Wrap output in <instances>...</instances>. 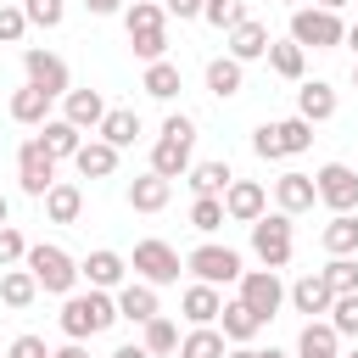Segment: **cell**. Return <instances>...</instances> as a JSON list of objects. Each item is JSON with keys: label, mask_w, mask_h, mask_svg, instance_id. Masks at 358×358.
Here are the masks:
<instances>
[{"label": "cell", "mask_w": 358, "mask_h": 358, "mask_svg": "<svg viewBox=\"0 0 358 358\" xmlns=\"http://www.w3.org/2000/svg\"><path fill=\"white\" fill-rule=\"evenodd\" d=\"M229 218H224V196H196L190 201V229H201V235H218Z\"/></svg>", "instance_id": "38"}, {"label": "cell", "mask_w": 358, "mask_h": 358, "mask_svg": "<svg viewBox=\"0 0 358 358\" xmlns=\"http://www.w3.org/2000/svg\"><path fill=\"white\" fill-rule=\"evenodd\" d=\"M229 162L224 157H213V162H190V173H185V185H190V196H224L229 190Z\"/></svg>", "instance_id": "32"}, {"label": "cell", "mask_w": 358, "mask_h": 358, "mask_svg": "<svg viewBox=\"0 0 358 358\" xmlns=\"http://www.w3.org/2000/svg\"><path fill=\"white\" fill-rule=\"evenodd\" d=\"M22 17H28V28H62L67 6L62 0H22Z\"/></svg>", "instance_id": "43"}, {"label": "cell", "mask_w": 358, "mask_h": 358, "mask_svg": "<svg viewBox=\"0 0 358 358\" xmlns=\"http://www.w3.org/2000/svg\"><path fill=\"white\" fill-rule=\"evenodd\" d=\"M22 257H28V241L17 224H6L0 229V268H22Z\"/></svg>", "instance_id": "45"}, {"label": "cell", "mask_w": 358, "mask_h": 358, "mask_svg": "<svg viewBox=\"0 0 358 358\" xmlns=\"http://www.w3.org/2000/svg\"><path fill=\"white\" fill-rule=\"evenodd\" d=\"M28 34V17H22V6L17 0H0V45H17Z\"/></svg>", "instance_id": "44"}, {"label": "cell", "mask_w": 358, "mask_h": 358, "mask_svg": "<svg viewBox=\"0 0 358 358\" xmlns=\"http://www.w3.org/2000/svg\"><path fill=\"white\" fill-rule=\"evenodd\" d=\"M162 140L196 145V117H190V112H168V117H162Z\"/></svg>", "instance_id": "46"}, {"label": "cell", "mask_w": 358, "mask_h": 358, "mask_svg": "<svg viewBox=\"0 0 358 358\" xmlns=\"http://www.w3.org/2000/svg\"><path fill=\"white\" fill-rule=\"evenodd\" d=\"M336 336H358V291H347V296H336L330 302V319H324Z\"/></svg>", "instance_id": "42"}, {"label": "cell", "mask_w": 358, "mask_h": 358, "mask_svg": "<svg viewBox=\"0 0 358 358\" xmlns=\"http://www.w3.org/2000/svg\"><path fill=\"white\" fill-rule=\"evenodd\" d=\"M347 39V22L336 11H319V6H296L291 11V45L302 50H336Z\"/></svg>", "instance_id": "7"}, {"label": "cell", "mask_w": 358, "mask_h": 358, "mask_svg": "<svg viewBox=\"0 0 358 358\" xmlns=\"http://www.w3.org/2000/svg\"><path fill=\"white\" fill-rule=\"evenodd\" d=\"M17 185H22V196H34V201L56 185V162L45 157L39 140H22V145H17Z\"/></svg>", "instance_id": "11"}, {"label": "cell", "mask_w": 358, "mask_h": 358, "mask_svg": "<svg viewBox=\"0 0 358 358\" xmlns=\"http://www.w3.org/2000/svg\"><path fill=\"white\" fill-rule=\"evenodd\" d=\"M252 151H257L263 162H280V157H285V151H280V134H274V123H257V129H252Z\"/></svg>", "instance_id": "47"}, {"label": "cell", "mask_w": 358, "mask_h": 358, "mask_svg": "<svg viewBox=\"0 0 358 358\" xmlns=\"http://www.w3.org/2000/svg\"><path fill=\"white\" fill-rule=\"evenodd\" d=\"M73 168H78V179H112V173H117V151H112L106 140H95V134H90V140L78 145Z\"/></svg>", "instance_id": "29"}, {"label": "cell", "mask_w": 358, "mask_h": 358, "mask_svg": "<svg viewBox=\"0 0 358 358\" xmlns=\"http://www.w3.org/2000/svg\"><path fill=\"white\" fill-rule=\"evenodd\" d=\"M123 28H129V45L140 62H162L168 56V11L162 0H134L123 11Z\"/></svg>", "instance_id": "3"}, {"label": "cell", "mask_w": 358, "mask_h": 358, "mask_svg": "<svg viewBox=\"0 0 358 358\" xmlns=\"http://www.w3.org/2000/svg\"><path fill=\"white\" fill-rule=\"evenodd\" d=\"M274 134H280V151H285V157H302V151L313 145V123H302V117H280Z\"/></svg>", "instance_id": "39"}, {"label": "cell", "mask_w": 358, "mask_h": 358, "mask_svg": "<svg viewBox=\"0 0 358 358\" xmlns=\"http://www.w3.org/2000/svg\"><path fill=\"white\" fill-rule=\"evenodd\" d=\"M268 213V185H257V179H229V190H224V218L229 224H257Z\"/></svg>", "instance_id": "12"}, {"label": "cell", "mask_w": 358, "mask_h": 358, "mask_svg": "<svg viewBox=\"0 0 358 358\" xmlns=\"http://www.w3.org/2000/svg\"><path fill=\"white\" fill-rule=\"evenodd\" d=\"M341 45H352V50H358V22H347V39H341Z\"/></svg>", "instance_id": "56"}, {"label": "cell", "mask_w": 358, "mask_h": 358, "mask_svg": "<svg viewBox=\"0 0 358 358\" xmlns=\"http://www.w3.org/2000/svg\"><path fill=\"white\" fill-rule=\"evenodd\" d=\"M6 358H50V347H45V336H34V330H22L11 347H6Z\"/></svg>", "instance_id": "48"}, {"label": "cell", "mask_w": 358, "mask_h": 358, "mask_svg": "<svg viewBox=\"0 0 358 358\" xmlns=\"http://www.w3.org/2000/svg\"><path fill=\"white\" fill-rule=\"evenodd\" d=\"M341 358H358V352H341Z\"/></svg>", "instance_id": "60"}, {"label": "cell", "mask_w": 358, "mask_h": 358, "mask_svg": "<svg viewBox=\"0 0 358 358\" xmlns=\"http://www.w3.org/2000/svg\"><path fill=\"white\" fill-rule=\"evenodd\" d=\"M50 358H90V347H84V341H62Z\"/></svg>", "instance_id": "51"}, {"label": "cell", "mask_w": 358, "mask_h": 358, "mask_svg": "<svg viewBox=\"0 0 358 358\" xmlns=\"http://www.w3.org/2000/svg\"><path fill=\"white\" fill-rule=\"evenodd\" d=\"M140 90L151 95V101H173L179 90H185V73H179V62H145V78H140Z\"/></svg>", "instance_id": "31"}, {"label": "cell", "mask_w": 358, "mask_h": 358, "mask_svg": "<svg viewBox=\"0 0 358 358\" xmlns=\"http://www.w3.org/2000/svg\"><path fill=\"white\" fill-rule=\"evenodd\" d=\"M319 246L330 257H358V213H330V224L319 229Z\"/></svg>", "instance_id": "28"}, {"label": "cell", "mask_w": 358, "mask_h": 358, "mask_svg": "<svg viewBox=\"0 0 358 358\" xmlns=\"http://www.w3.org/2000/svg\"><path fill=\"white\" fill-rule=\"evenodd\" d=\"M313 6H319V11H336V17H341V6H352V0H313Z\"/></svg>", "instance_id": "55"}, {"label": "cell", "mask_w": 358, "mask_h": 358, "mask_svg": "<svg viewBox=\"0 0 358 358\" xmlns=\"http://www.w3.org/2000/svg\"><path fill=\"white\" fill-rule=\"evenodd\" d=\"M201 78H207V95H218V101H235V95L246 90V67H241L235 56H213Z\"/></svg>", "instance_id": "25"}, {"label": "cell", "mask_w": 358, "mask_h": 358, "mask_svg": "<svg viewBox=\"0 0 358 358\" xmlns=\"http://www.w3.org/2000/svg\"><path fill=\"white\" fill-rule=\"evenodd\" d=\"M22 78H28L34 90H45L50 101H62V95L73 90V73H67V62H62L56 50H39V45H28V50H22Z\"/></svg>", "instance_id": "8"}, {"label": "cell", "mask_w": 358, "mask_h": 358, "mask_svg": "<svg viewBox=\"0 0 358 358\" xmlns=\"http://www.w3.org/2000/svg\"><path fill=\"white\" fill-rule=\"evenodd\" d=\"M162 11L179 17V22H196V17H201V0H162Z\"/></svg>", "instance_id": "49"}, {"label": "cell", "mask_w": 358, "mask_h": 358, "mask_svg": "<svg viewBox=\"0 0 358 358\" xmlns=\"http://www.w3.org/2000/svg\"><path fill=\"white\" fill-rule=\"evenodd\" d=\"M352 84H358V62H352Z\"/></svg>", "instance_id": "59"}, {"label": "cell", "mask_w": 358, "mask_h": 358, "mask_svg": "<svg viewBox=\"0 0 358 358\" xmlns=\"http://www.w3.org/2000/svg\"><path fill=\"white\" fill-rule=\"evenodd\" d=\"M268 67H274L285 84H302V73H308V50L291 45V39H280V45H268Z\"/></svg>", "instance_id": "37"}, {"label": "cell", "mask_w": 358, "mask_h": 358, "mask_svg": "<svg viewBox=\"0 0 358 358\" xmlns=\"http://www.w3.org/2000/svg\"><path fill=\"white\" fill-rule=\"evenodd\" d=\"M112 358H151V352H145V347H140V341H123V347H117V352H112Z\"/></svg>", "instance_id": "52"}, {"label": "cell", "mask_w": 358, "mask_h": 358, "mask_svg": "<svg viewBox=\"0 0 358 358\" xmlns=\"http://www.w3.org/2000/svg\"><path fill=\"white\" fill-rule=\"evenodd\" d=\"M112 302H117V319H129V324H145V319L162 313L157 308V285H145V280H123L112 291Z\"/></svg>", "instance_id": "17"}, {"label": "cell", "mask_w": 358, "mask_h": 358, "mask_svg": "<svg viewBox=\"0 0 358 358\" xmlns=\"http://www.w3.org/2000/svg\"><path fill=\"white\" fill-rule=\"evenodd\" d=\"M235 285H241V302H246V308H252L263 324H268V319L285 308V280H280L274 268H246Z\"/></svg>", "instance_id": "9"}, {"label": "cell", "mask_w": 358, "mask_h": 358, "mask_svg": "<svg viewBox=\"0 0 358 358\" xmlns=\"http://www.w3.org/2000/svg\"><path fill=\"white\" fill-rule=\"evenodd\" d=\"M179 313H185V324H190V330H196V324H218V313H224V291H213V285L190 280V285H185V296H179Z\"/></svg>", "instance_id": "19"}, {"label": "cell", "mask_w": 358, "mask_h": 358, "mask_svg": "<svg viewBox=\"0 0 358 358\" xmlns=\"http://www.w3.org/2000/svg\"><path fill=\"white\" fill-rule=\"evenodd\" d=\"M201 22H213V28H235V22H246V6L241 0H201Z\"/></svg>", "instance_id": "41"}, {"label": "cell", "mask_w": 358, "mask_h": 358, "mask_svg": "<svg viewBox=\"0 0 358 358\" xmlns=\"http://www.w3.org/2000/svg\"><path fill=\"white\" fill-rule=\"evenodd\" d=\"M140 347H145L151 358H168V352H179V324H173L168 313L145 319V324H140Z\"/></svg>", "instance_id": "36"}, {"label": "cell", "mask_w": 358, "mask_h": 358, "mask_svg": "<svg viewBox=\"0 0 358 358\" xmlns=\"http://www.w3.org/2000/svg\"><path fill=\"white\" fill-rule=\"evenodd\" d=\"M224 358H263V347H229Z\"/></svg>", "instance_id": "53"}, {"label": "cell", "mask_w": 358, "mask_h": 358, "mask_svg": "<svg viewBox=\"0 0 358 358\" xmlns=\"http://www.w3.org/2000/svg\"><path fill=\"white\" fill-rule=\"evenodd\" d=\"M313 190H319V201H324L330 213H358V168L324 162V168L313 173Z\"/></svg>", "instance_id": "10"}, {"label": "cell", "mask_w": 358, "mask_h": 358, "mask_svg": "<svg viewBox=\"0 0 358 358\" xmlns=\"http://www.w3.org/2000/svg\"><path fill=\"white\" fill-rule=\"evenodd\" d=\"M84 11L90 17H112V11H123V0H84Z\"/></svg>", "instance_id": "50"}, {"label": "cell", "mask_w": 358, "mask_h": 358, "mask_svg": "<svg viewBox=\"0 0 358 358\" xmlns=\"http://www.w3.org/2000/svg\"><path fill=\"white\" fill-rule=\"evenodd\" d=\"M62 117H67L78 134H95V129H101V117H106L101 90H67V95H62Z\"/></svg>", "instance_id": "18"}, {"label": "cell", "mask_w": 358, "mask_h": 358, "mask_svg": "<svg viewBox=\"0 0 358 358\" xmlns=\"http://www.w3.org/2000/svg\"><path fill=\"white\" fill-rule=\"evenodd\" d=\"M6 224H11V196L0 190V229H6Z\"/></svg>", "instance_id": "54"}, {"label": "cell", "mask_w": 358, "mask_h": 358, "mask_svg": "<svg viewBox=\"0 0 358 358\" xmlns=\"http://www.w3.org/2000/svg\"><path fill=\"white\" fill-rule=\"evenodd\" d=\"M263 358H291V352H280V347H263Z\"/></svg>", "instance_id": "57"}, {"label": "cell", "mask_w": 358, "mask_h": 358, "mask_svg": "<svg viewBox=\"0 0 358 358\" xmlns=\"http://www.w3.org/2000/svg\"><path fill=\"white\" fill-rule=\"evenodd\" d=\"M252 229V257L263 263V268H285L291 263V252H296V235H291V218L285 213H263L257 224H246Z\"/></svg>", "instance_id": "5"}, {"label": "cell", "mask_w": 358, "mask_h": 358, "mask_svg": "<svg viewBox=\"0 0 358 358\" xmlns=\"http://www.w3.org/2000/svg\"><path fill=\"white\" fill-rule=\"evenodd\" d=\"M313 201H319V190H313V173H280L274 179V213H285V218H302V213H313Z\"/></svg>", "instance_id": "14"}, {"label": "cell", "mask_w": 358, "mask_h": 358, "mask_svg": "<svg viewBox=\"0 0 358 358\" xmlns=\"http://www.w3.org/2000/svg\"><path fill=\"white\" fill-rule=\"evenodd\" d=\"M296 117H302V123H330V117H336V90H330L324 78H302V90H296Z\"/></svg>", "instance_id": "22"}, {"label": "cell", "mask_w": 358, "mask_h": 358, "mask_svg": "<svg viewBox=\"0 0 358 358\" xmlns=\"http://www.w3.org/2000/svg\"><path fill=\"white\" fill-rule=\"evenodd\" d=\"M319 274H324V285H330L336 296H347V291H358V257H330V263H324Z\"/></svg>", "instance_id": "40"}, {"label": "cell", "mask_w": 358, "mask_h": 358, "mask_svg": "<svg viewBox=\"0 0 358 358\" xmlns=\"http://www.w3.org/2000/svg\"><path fill=\"white\" fill-rule=\"evenodd\" d=\"M129 268H134V280H145V285H179V274H185V257H179V246H168V241L145 235V241H134V257H129Z\"/></svg>", "instance_id": "6"}, {"label": "cell", "mask_w": 358, "mask_h": 358, "mask_svg": "<svg viewBox=\"0 0 358 358\" xmlns=\"http://www.w3.org/2000/svg\"><path fill=\"white\" fill-rule=\"evenodd\" d=\"M218 330H224V341H229V347H252V336L263 330V319H257V313H252V308L235 296V302H224V313H218Z\"/></svg>", "instance_id": "27"}, {"label": "cell", "mask_w": 358, "mask_h": 358, "mask_svg": "<svg viewBox=\"0 0 358 358\" xmlns=\"http://www.w3.org/2000/svg\"><path fill=\"white\" fill-rule=\"evenodd\" d=\"M280 6H291V11H296V6H308V0H280Z\"/></svg>", "instance_id": "58"}, {"label": "cell", "mask_w": 358, "mask_h": 358, "mask_svg": "<svg viewBox=\"0 0 358 358\" xmlns=\"http://www.w3.org/2000/svg\"><path fill=\"white\" fill-rule=\"evenodd\" d=\"M34 140L45 145V157H50V162H73V157H78V145H84V134H78L67 117H50V123H45Z\"/></svg>", "instance_id": "26"}, {"label": "cell", "mask_w": 358, "mask_h": 358, "mask_svg": "<svg viewBox=\"0 0 358 358\" xmlns=\"http://www.w3.org/2000/svg\"><path fill=\"white\" fill-rule=\"evenodd\" d=\"M168 201H173V185H168V179H157L151 168L129 185V207H134V213H162Z\"/></svg>", "instance_id": "33"}, {"label": "cell", "mask_w": 358, "mask_h": 358, "mask_svg": "<svg viewBox=\"0 0 358 358\" xmlns=\"http://www.w3.org/2000/svg\"><path fill=\"white\" fill-rule=\"evenodd\" d=\"M140 134H145V123H140V112H134V106H106V117H101V129H95V140H106L112 151L134 145Z\"/></svg>", "instance_id": "20"}, {"label": "cell", "mask_w": 358, "mask_h": 358, "mask_svg": "<svg viewBox=\"0 0 358 358\" xmlns=\"http://www.w3.org/2000/svg\"><path fill=\"white\" fill-rule=\"evenodd\" d=\"M34 296H39V285H34V274H28V268H0V302H6L11 313L34 308Z\"/></svg>", "instance_id": "35"}, {"label": "cell", "mask_w": 358, "mask_h": 358, "mask_svg": "<svg viewBox=\"0 0 358 358\" xmlns=\"http://www.w3.org/2000/svg\"><path fill=\"white\" fill-rule=\"evenodd\" d=\"M78 280H90V291H117L129 280V257L112 252V246H95L84 263H78Z\"/></svg>", "instance_id": "13"}, {"label": "cell", "mask_w": 358, "mask_h": 358, "mask_svg": "<svg viewBox=\"0 0 358 358\" xmlns=\"http://www.w3.org/2000/svg\"><path fill=\"white\" fill-rule=\"evenodd\" d=\"M224 352H229V341L218 324H196L179 336V358H224Z\"/></svg>", "instance_id": "34"}, {"label": "cell", "mask_w": 358, "mask_h": 358, "mask_svg": "<svg viewBox=\"0 0 358 358\" xmlns=\"http://www.w3.org/2000/svg\"><path fill=\"white\" fill-rule=\"evenodd\" d=\"M56 324L67 341H90V336L117 324V302H112V291H73V296H62Z\"/></svg>", "instance_id": "1"}, {"label": "cell", "mask_w": 358, "mask_h": 358, "mask_svg": "<svg viewBox=\"0 0 358 358\" xmlns=\"http://www.w3.org/2000/svg\"><path fill=\"white\" fill-rule=\"evenodd\" d=\"M190 162H196V145H179V140H162V134H157V145H151V173H157V179L173 185V179L190 173Z\"/></svg>", "instance_id": "24"}, {"label": "cell", "mask_w": 358, "mask_h": 358, "mask_svg": "<svg viewBox=\"0 0 358 358\" xmlns=\"http://www.w3.org/2000/svg\"><path fill=\"white\" fill-rule=\"evenodd\" d=\"M185 274H196L201 285L224 291V285H235V280L246 274V263H241V252H235V246L201 241V246H190V252H185Z\"/></svg>", "instance_id": "4"}, {"label": "cell", "mask_w": 358, "mask_h": 358, "mask_svg": "<svg viewBox=\"0 0 358 358\" xmlns=\"http://www.w3.org/2000/svg\"><path fill=\"white\" fill-rule=\"evenodd\" d=\"M0 358H6V347H0Z\"/></svg>", "instance_id": "61"}, {"label": "cell", "mask_w": 358, "mask_h": 358, "mask_svg": "<svg viewBox=\"0 0 358 358\" xmlns=\"http://www.w3.org/2000/svg\"><path fill=\"white\" fill-rule=\"evenodd\" d=\"M285 302H291L296 313H308V319H319V313H330V302H336V291L324 285V274H319V268H308V274H296V280L285 285Z\"/></svg>", "instance_id": "15"}, {"label": "cell", "mask_w": 358, "mask_h": 358, "mask_svg": "<svg viewBox=\"0 0 358 358\" xmlns=\"http://www.w3.org/2000/svg\"><path fill=\"white\" fill-rule=\"evenodd\" d=\"M39 201H45V218H50V224H78V213H84V185H78V179H56Z\"/></svg>", "instance_id": "21"}, {"label": "cell", "mask_w": 358, "mask_h": 358, "mask_svg": "<svg viewBox=\"0 0 358 358\" xmlns=\"http://www.w3.org/2000/svg\"><path fill=\"white\" fill-rule=\"evenodd\" d=\"M6 112H11V123H22V129H45V123H50V95L34 90V84H22V90H11Z\"/></svg>", "instance_id": "23"}, {"label": "cell", "mask_w": 358, "mask_h": 358, "mask_svg": "<svg viewBox=\"0 0 358 358\" xmlns=\"http://www.w3.org/2000/svg\"><path fill=\"white\" fill-rule=\"evenodd\" d=\"M224 45H229L224 56H235V62L246 67V62H263L274 39H268V22H257V17H246V22H235V28H229V39H224Z\"/></svg>", "instance_id": "16"}, {"label": "cell", "mask_w": 358, "mask_h": 358, "mask_svg": "<svg viewBox=\"0 0 358 358\" xmlns=\"http://www.w3.org/2000/svg\"><path fill=\"white\" fill-rule=\"evenodd\" d=\"M22 268H28L34 285L50 291V296H73V291H78V257H73L67 246H56V241H34L28 257H22Z\"/></svg>", "instance_id": "2"}, {"label": "cell", "mask_w": 358, "mask_h": 358, "mask_svg": "<svg viewBox=\"0 0 358 358\" xmlns=\"http://www.w3.org/2000/svg\"><path fill=\"white\" fill-rule=\"evenodd\" d=\"M291 358H341V336L324 324V319H308L302 336H296V352Z\"/></svg>", "instance_id": "30"}]
</instances>
